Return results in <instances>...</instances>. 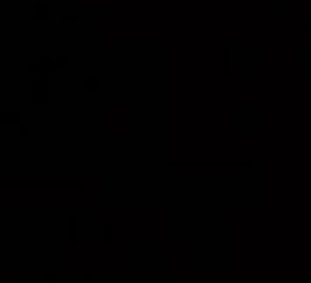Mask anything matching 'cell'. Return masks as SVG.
I'll use <instances>...</instances> for the list:
<instances>
[{"label":"cell","mask_w":311,"mask_h":283,"mask_svg":"<svg viewBox=\"0 0 311 283\" xmlns=\"http://www.w3.org/2000/svg\"><path fill=\"white\" fill-rule=\"evenodd\" d=\"M0 116H4V119H7L11 126H18V129H28L25 122H21V116H18V112H11V108H7V105H4V108H0Z\"/></svg>","instance_id":"cell-4"},{"label":"cell","mask_w":311,"mask_h":283,"mask_svg":"<svg viewBox=\"0 0 311 283\" xmlns=\"http://www.w3.org/2000/svg\"><path fill=\"white\" fill-rule=\"evenodd\" d=\"M102 242L112 245V221H108V217H102Z\"/></svg>","instance_id":"cell-6"},{"label":"cell","mask_w":311,"mask_h":283,"mask_svg":"<svg viewBox=\"0 0 311 283\" xmlns=\"http://www.w3.org/2000/svg\"><path fill=\"white\" fill-rule=\"evenodd\" d=\"M70 245H77V217H70Z\"/></svg>","instance_id":"cell-9"},{"label":"cell","mask_w":311,"mask_h":283,"mask_svg":"<svg viewBox=\"0 0 311 283\" xmlns=\"http://www.w3.org/2000/svg\"><path fill=\"white\" fill-rule=\"evenodd\" d=\"M231 63H234V56H231V49H224V74H234Z\"/></svg>","instance_id":"cell-8"},{"label":"cell","mask_w":311,"mask_h":283,"mask_svg":"<svg viewBox=\"0 0 311 283\" xmlns=\"http://www.w3.org/2000/svg\"><path fill=\"white\" fill-rule=\"evenodd\" d=\"M56 60V70H63V67H70V56H53Z\"/></svg>","instance_id":"cell-10"},{"label":"cell","mask_w":311,"mask_h":283,"mask_svg":"<svg viewBox=\"0 0 311 283\" xmlns=\"http://www.w3.org/2000/svg\"><path fill=\"white\" fill-rule=\"evenodd\" d=\"M32 18L39 21V25H46V21L53 18V14H49V4H35V14H32Z\"/></svg>","instance_id":"cell-5"},{"label":"cell","mask_w":311,"mask_h":283,"mask_svg":"<svg viewBox=\"0 0 311 283\" xmlns=\"http://www.w3.org/2000/svg\"><path fill=\"white\" fill-rule=\"evenodd\" d=\"M308 32H311V21H308Z\"/></svg>","instance_id":"cell-11"},{"label":"cell","mask_w":311,"mask_h":283,"mask_svg":"<svg viewBox=\"0 0 311 283\" xmlns=\"http://www.w3.org/2000/svg\"><path fill=\"white\" fill-rule=\"evenodd\" d=\"M28 70H32V77H49L56 70V60L53 56H32L28 60Z\"/></svg>","instance_id":"cell-2"},{"label":"cell","mask_w":311,"mask_h":283,"mask_svg":"<svg viewBox=\"0 0 311 283\" xmlns=\"http://www.w3.org/2000/svg\"><path fill=\"white\" fill-rule=\"evenodd\" d=\"M77 18H81V14H77L74 7H66V11L60 14V21H66V25H77Z\"/></svg>","instance_id":"cell-7"},{"label":"cell","mask_w":311,"mask_h":283,"mask_svg":"<svg viewBox=\"0 0 311 283\" xmlns=\"http://www.w3.org/2000/svg\"><path fill=\"white\" fill-rule=\"evenodd\" d=\"M175 171H186V168H199V171H217V168H238L245 171L252 168V161H171Z\"/></svg>","instance_id":"cell-1"},{"label":"cell","mask_w":311,"mask_h":283,"mask_svg":"<svg viewBox=\"0 0 311 283\" xmlns=\"http://www.w3.org/2000/svg\"><path fill=\"white\" fill-rule=\"evenodd\" d=\"M32 101L35 105H49V84H46V77H32Z\"/></svg>","instance_id":"cell-3"}]
</instances>
